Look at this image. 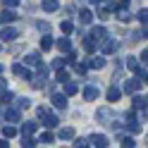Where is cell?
Returning a JSON list of instances; mask_svg holds the SVG:
<instances>
[{"label": "cell", "mask_w": 148, "mask_h": 148, "mask_svg": "<svg viewBox=\"0 0 148 148\" xmlns=\"http://www.w3.org/2000/svg\"><path fill=\"white\" fill-rule=\"evenodd\" d=\"M38 119H41V124H45L48 129H53V127L60 124V117L55 115V112H50L48 108H38ZM48 129H45V132H48Z\"/></svg>", "instance_id": "cell-1"}, {"label": "cell", "mask_w": 148, "mask_h": 148, "mask_svg": "<svg viewBox=\"0 0 148 148\" xmlns=\"http://www.w3.org/2000/svg\"><path fill=\"white\" fill-rule=\"evenodd\" d=\"M96 119H98L100 124H110V127H119V124L115 122V119H117V115H115V112H112V110H110V108H98V110H96Z\"/></svg>", "instance_id": "cell-2"}, {"label": "cell", "mask_w": 148, "mask_h": 148, "mask_svg": "<svg viewBox=\"0 0 148 148\" xmlns=\"http://www.w3.org/2000/svg\"><path fill=\"white\" fill-rule=\"evenodd\" d=\"M19 38V29H14V26H5V29H0V41L10 43V41H17Z\"/></svg>", "instance_id": "cell-3"}, {"label": "cell", "mask_w": 148, "mask_h": 148, "mask_svg": "<svg viewBox=\"0 0 148 148\" xmlns=\"http://www.w3.org/2000/svg\"><path fill=\"white\" fill-rule=\"evenodd\" d=\"M88 143L93 146V148H108L110 146V138L105 134H91L88 136Z\"/></svg>", "instance_id": "cell-4"}, {"label": "cell", "mask_w": 148, "mask_h": 148, "mask_svg": "<svg viewBox=\"0 0 148 148\" xmlns=\"http://www.w3.org/2000/svg\"><path fill=\"white\" fill-rule=\"evenodd\" d=\"M100 50H103V55H112V53L119 50V41L117 38H105L100 43Z\"/></svg>", "instance_id": "cell-5"}, {"label": "cell", "mask_w": 148, "mask_h": 148, "mask_svg": "<svg viewBox=\"0 0 148 148\" xmlns=\"http://www.w3.org/2000/svg\"><path fill=\"white\" fill-rule=\"evenodd\" d=\"M88 36H91V38H93L96 43H98V41L103 43V41L108 38V29H105V26H93V29L88 31Z\"/></svg>", "instance_id": "cell-6"}, {"label": "cell", "mask_w": 148, "mask_h": 148, "mask_svg": "<svg viewBox=\"0 0 148 148\" xmlns=\"http://www.w3.org/2000/svg\"><path fill=\"white\" fill-rule=\"evenodd\" d=\"M3 117L7 119V124L12 127V124H17V122H19V117H22V115H19V110H17V108H7Z\"/></svg>", "instance_id": "cell-7"}, {"label": "cell", "mask_w": 148, "mask_h": 148, "mask_svg": "<svg viewBox=\"0 0 148 148\" xmlns=\"http://www.w3.org/2000/svg\"><path fill=\"white\" fill-rule=\"evenodd\" d=\"M138 88H141V81H138V79H127L124 86L119 88V91H124V93H136Z\"/></svg>", "instance_id": "cell-8"}, {"label": "cell", "mask_w": 148, "mask_h": 148, "mask_svg": "<svg viewBox=\"0 0 148 148\" xmlns=\"http://www.w3.org/2000/svg\"><path fill=\"white\" fill-rule=\"evenodd\" d=\"M41 10L43 12H58L60 10V3H58V0H43V3H41Z\"/></svg>", "instance_id": "cell-9"}, {"label": "cell", "mask_w": 148, "mask_h": 148, "mask_svg": "<svg viewBox=\"0 0 148 148\" xmlns=\"http://www.w3.org/2000/svg\"><path fill=\"white\" fill-rule=\"evenodd\" d=\"M81 96H84V100H96V98H98V88H96L93 84H88V86H84Z\"/></svg>", "instance_id": "cell-10"}, {"label": "cell", "mask_w": 148, "mask_h": 148, "mask_svg": "<svg viewBox=\"0 0 148 148\" xmlns=\"http://www.w3.org/2000/svg\"><path fill=\"white\" fill-rule=\"evenodd\" d=\"M50 100H53V105L58 108V110H67V98H64L62 93H53Z\"/></svg>", "instance_id": "cell-11"}, {"label": "cell", "mask_w": 148, "mask_h": 148, "mask_svg": "<svg viewBox=\"0 0 148 148\" xmlns=\"http://www.w3.org/2000/svg\"><path fill=\"white\" fill-rule=\"evenodd\" d=\"M134 108V112H146V96H134V103H132Z\"/></svg>", "instance_id": "cell-12"}, {"label": "cell", "mask_w": 148, "mask_h": 148, "mask_svg": "<svg viewBox=\"0 0 148 148\" xmlns=\"http://www.w3.org/2000/svg\"><path fill=\"white\" fill-rule=\"evenodd\" d=\"M81 45H84V50H86L88 55H91V53H96V48H98V43H96L93 38H91V36H88V34L84 36V41H81Z\"/></svg>", "instance_id": "cell-13"}, {"label": "cell", "mask_w": 148, "mask_h": 148, "mask_svg": "<svg viewBox=\"0 0 148 148\" xmlns=\"http://www.w3.org/2000/svg\"><path fill=\"white\" fill-rule=\"evenodd\" d=\"M79 22L88 26L91 22H93V12H91V10H88V7H84V10H79Z\"/></svg>", "instance_id": "cell-14"}, {"label": "cell", "mask_w": 148, "mask_h": 148, "mask_svg": "<svg viewBox=\"0 0 148 148\" xmlns=\"http://www.w3.org/2000/svg\"><path fill=\"white\" fill-rule=\"evenodd\" d=\"M14 19H17V12L14 10H3V12H0V24H10Z\"/></svg>", "instance_id": "cell-15"}, {"label": "cell", "mask_w": 148, "mask_h": 148, "mask_svg": "<svg viewBox=\"0 0 148 148\" xmlns=\"http://www.w3.org/2000/svg\"><path fill=\"white\" fill-rule=\"evenodd\" d=\"M55 45H58V48H60L62 53H72V41L67 38V36H62V38H58V41H55Z\"/></svg>", "instance_id": "cell-16"}, {"label": "cell", "mask_w": 148, "mask_h": 148, "mask_svg": "<svg viewBox=\"0 0 148 148\" xmlns=\"http://www.w3.org/2000/svg\"><path fill=\"white\" fill-rule=\"evenodd\" d=\"M36 129H38V124H36V122H24V124H22V134H24V138H26V136H34Z\"/></svg>", "instance_id": "cell-17"}, {"label": "cell", "mask_w": 148, "mask_h": 148, "mask_svg": "<svg viewBox=\"0 0 148 148\" xmlns=\"http://www.w3.org/2000/svg\"><path fill=\"white\" fill-rule=\"evenodd\" d=\"M74 127H62L60 129V134H58V138H62V141H69V138H74Z\"/></svg>", "instance_id": "cell-18"}, {"label": "cell", "mask_w": 148, "mask_h": 148, "mask_svg": "<svg viewBox=\"0 0 148 148\" xmlns=\"http://www.w3.org/2000/svg\"><path fill=\"white\" fill-rule=\"evenodd\" d=\"M24 62L29 64V67H38V64H41V55H38V53H29V55L24 58Z\"/></svg>", "instance_id": "cell-19"}, {"label": "cell", "mask_w": 148, "mask_h": 148, "mask_svg": "<svg viewBox=\"0 0 148 148\" xmlns=\"http://www.w3.org/2000/svg\"><path fill=\"white\" fill-rule=\"evenodd\" d=\"M119 96H122V91H119V86H110V88H108V100H110V103H115V100H119Z\"/></svg>", "instance_id": "cell-20"}, {"label": "cell", "mask_w": 148, "mask_h": 148, "mask_svg": "<svg viewBox=\"0 0 148 148\" xmlns=\"http://www.w3.org/2000/svg\"><path fill=\"white\" fill-rule=\"evenodd\" d=\"M86 64H88L91 69H103L105 67V58H91Z\"/></svg>", "instance_id": "cell-21"}, {"label": "cell", "mask_w": 148, "mask_h": 148, "mask_svg": "<svg viewBox=\"0 0 148 148\" xmlns=\"http://www.w3.org/2000/svg\"><path fill=\"white\" fill-rule=\"evenodd\" d=\"M77 91H79V86L77 84H74V81H67V84H64V98H69V96H74V93H77Z\"/></svg>", "instance_id": "cell-22"}, {"label": "cell", "mask_w": 148, "mask_h": 148, "mask_svg": "<svg viewBox=\"0 0 148 148\" xmlns=\"http://www.w3.org/2000/svg\"><path fill=\"white\" fill-rule=\"evenodd\" d=\"M53 45H55L53 36H41V50H50Z\"/></svg>", "instance_id": "cell-23"}, {"label": "cell", "mask_w": 148, "mask_h": 148, "mask_svg": "<svg viewBox=\"0 0 148 148\" xmlns=\"http://www.w3.org/2000/svg\"><path fill=\"white\" fill-rule=\"evenodd\" d=\"M119 146L122 148H136V141L132 136H119Z\"/></svg>", "instance_id": "cell-24"}, {"label": "cell", "mask_w": 148, "mask_h": 148, "mask_svg": "<svg viewBox=\"0 0 148 148\" xmlns=\"http://www.w3.org/2000/svg\"><path fill=\"white\" fill-rule=\"evenodd\" d=\"M60 29H62V34H64V36H67V38H69V34L74 31V24H72L69 19H64V22L60 24Z\"/></svg>", "instance_id": "cell-25"}, {"label": "cell", "mask_w": 148, "mask_h": 148, "mask_svg": "<svg viewBox=\"0 0 148 148\" xmlns=\"http://www.w3.org/2000/svg\"><path fill=\"white\" fill-rule=\"evenodd\" d=\"M3 136H5V141H7V138H14V136H17V129L10 127V124H5V127H3Z\"/></svg>", "instance_id": "cell-26"}, {"label": "cell", "mask_w": 148, "mask_h": 148, "mask_svg": "<svg viewBox=\"0 0 148 148\" xmlns=\"http://www.w3.org/2000/svg\"><path fill=\"white\" fill-rule=\"evenodd\" d=\"M55 79H58V81H62V84H67V81H69V72H67V69H58Z\"/></svg>", "instance_id": "cell-27"}, {"label": "cell", "mask_w": 148, "mask_h": 148, "mask_svg": "<svg viewBox=\"0 0 148 148\" xmlns=\"http://www.w3.org/2000/svg\"><path fill=\"white\" fill-rule=\"evenodd\" d=\"M127 67H129V69H132V72L136 74V72H138V67H141V64H138V60H136V58H127Z\"/></svg>", "instance_id": "cell-28"}, {"label": "cell", "mask_w": 148, "mask_h": 148, "mask_svg": "<svg viewBox=\"0 0 148 148\" xmlns=\"http://www.w3.org/2000/svg\"><path fill=\"white\" fill-rule=\"evenodd\" d=\"M38 141H41V143H53L55 136H53V132H43V134L38 136Z\"/></svg>", "instance_id": "cell-29"}, {"label": "cell", "mask_w": 148, "mask_h": 148, "mask_svg": "<svg viewBox=\"0 0 148 148\" xmlns=\"http://www.w3.org/2000/svg\"><path fill=\"white\" fill-rule=\"evenodd\" d=\"M14 98H17V96L12 93V91H5V93H3V96H0V100H3V103H5V105H10V103H12V100H14Z\"/></svg>", "instance_id": "cell-30"}, {"label": "cell", "mask_w": 148, "mask_h": 148, "mask_svg": "<svg viewBox=\"0 0 148 148\" xmlns=\"http://www.w3.org/2000/svg\"><path fill=\"white\" fill-rule=\"evenodd\" d=\"M36 26H38V31L43 36H50V24H45V22H36Z\"/></svg>", "instance_id": "cell-31"}, {"label": "cell", "mask_w": 148, "mask_h": 148, "mask_svg": "<svg viewBox=\"0 0 148 148\" xmlns=\"http://www.w3.org/2000/svg\"><path fill=\"white\" fill-rule=\"evenodd\" d=\"M22 148H36V138H31V136L22 138Z\"/></svg>", "instance_id": "cell-32"}, {"label": "cell", "mask_w": 148, "mask_h": 148, "mask_svg": "<svg viewBox=\"0 0 148 148\" xmlns=\"http://www.w3.org/2000/svg\"><path fill=\"white\" fill-rule=\"evenodd\" d=\"M17 100V110H19V108H29L31 105V100L29 98H14Z\"/></svg>", "instance_id": "cell-33"}, {"label": "cell", "mask_w": 148, "mask_h": 148, "mask_svg": "<svg viewBox=\"0 0 148 148\" xmlns=\"http://www.w3.org/2000/svg\"><path fill=\"white\" fill-rule=\"evenodd\" d=\"M117 19H119V22H129V19H132V14H129L127 10H119V12H117Z\"/></svg>", "instance_id": "cell-34"}, {"label": "cell", "mask_w": 148, "mask_h": 148, "mask_svg": "<svg viewBox=\"0 0 148 148\" xmlns=\"http://www.w3.org/2000/svg\"><path fill=\"white\" fill-rule=\"evenodd\" d=\"M50 64H53V69H64V60L62 58H55Z\"/></svg>", "instance_id": "cell-35"}, {"label": "cell", "mask_w": 148, "mask_h": 148, "mask_svg": "<svg viewBox=\"0 0 148 148\" xmlns=\"http://www.w3.org/2000/svg\"><path fill=\"white\" fill-rule=\"evenodd\" d=\"M3 5H5V10H14V7L19 5V0H5Z\"/></svg>", "instance_id": "cell-36"}, {"label": "cell", "mask_w": 148, "mask_h": 148, "mask_svg": "<svg viewBox=\"0 0 148 148\" xmlns=\"http://www.w3.org/2000/svg\"><path fill=\"white\" fill-rule=\"evenodd\" d=\"M74 69H77L79 74H86V72H88V64H81V62H77V64H74Z\"/></svg>", "instance_id": "cell-37"}, {"label": "cell", "mask_w": 148, "mask_h": 148, "mask_svg": "<svg viewBox=\"0 0 148 148\" xmlns=\"http://www.w3.org/2000/svg\"><path fill=\"white\" fill-rule=\"evenodd\" d=\"M98 17H100V19H103V22H105L108 17H110V12L105 10V7H98Z\"/></svg>", "instance_id": "cell-38"}, {"label": "cell", "mask_w": 148, "mask_h": 148, "mask_svg": "<svg viewBox=\"0 0 148 148\" xmlns=\"http://www.w3.org/2000/svg\"><path fill=\"white\" fill-rule=\"evenodd\" d=\"M74 148H88V141H84V138H77V141H74Z\"/></svg>", "instance_id": "cell-39"}, {"label": "cell", "mask_w": 148, "mask_h": 148, "mask_svg": "<svg viewBox=\"0 0 148 148\" xmlns=\"http://www.w3.org/2000/svg\"><path fill=\"white\" fill-rule=\"evenodd\" d=\"M146 19H148V12H146V7H143V10L138 12V22H141V24L146 26Z\"/></svg>", "instance_id": "cell-40"}, {"label": "cell", "mask_w": 148, "mask_h": 148, "mask_svg": "<svg viewBox=\"0 0 148 148\" xmlns=\"http://www.w3.org/2000/svg\"><path fill=\"white\" fill-rule=\"evenodd\" d=\"M5 88H7V84H5V79H3V77H0V96H3V93H5Z\"/></svg>", "instance_id": "cell-41"}, {"label": "cell", "mask_w": 148, "mask_h": 148, "mask_svg": "<svg viewBox=\"0 0 148 148\" xmlns=\"http://www.w3.org/2000/svg\"><path fill=\"white\" fill-rule=\"evenodd\" d=\"M0 148H10V141H5V138H0Z\"/></svg>", "instance_id": "cell-42"}, {"label": "cell", "mask_w": 148, "mask_h": 148, "mask_svg": "<svg viewBox=\"0 0 148 148\" xmlns=\"http://www.w3.org/2000/svg\"><path fill=\"white\" fill-rule=\"evenodd\" d=\"M0 74H3V64H0Z\"/></svg>", "instance_id": "cell-43"}, {"label": "cell", "mask_w": 148, "mask_h": 148, "mask_svg": "<svg viewBox=\"0 0 148 148\" xmlns=\"http://www.w3.org/2000/svg\"><path fill=\"white\" fill-rule=\"evenodd\" d=\"M0 50H3V45H0Z\"/></svg>", "instance_id": "cell-44"}, {"label": "cell", "mask_w": 148, "mask_h": 148, "mask_svg": "<svg viewBox=\"0 0 148 148\" xmlns=\"http://www.w3.org/2000/svg\"><path fill=\"white\" fill-rule=\"evenodd\" d=\"M62 148H67V146H62Z\"/></svg>", "instance_id": "cell-45"}]
</instances>
